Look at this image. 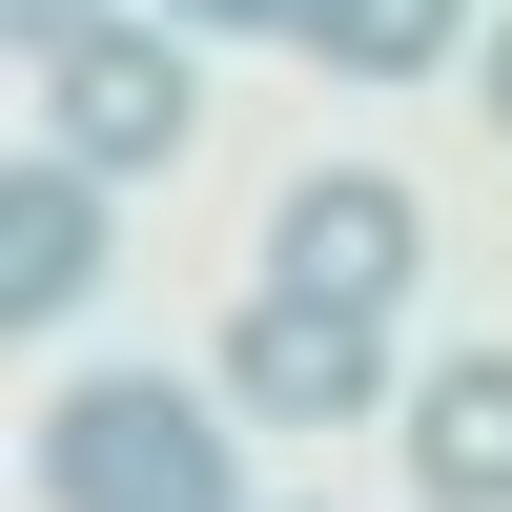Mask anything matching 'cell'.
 Segmentation results:
<instances>
[{
    "label": "cell",
    "instance_id": "cell-1",
    "mask_svg": "<svg viewBox=\"0 0 512 512\" xmlns=\"http://www.w3.org/2000/svg\"><path fill=\"white\" fill-rule=\"evenodd\" d=\"M21 492L41 512H246L226 492V410H205L185 369H82V390H41Z\"/></svg>",
    "mask_w": 512,
    "mask_h": 512
},
{
    "label": "cell",
    "instance_id": "cell-2",
    "mask_svg": "<svg viewBox=\"0 0 512 512\" xmlns=\"http://www.w3.org/2000/svg\"><path fill=\"white\" fill-rule=\"evenodd\" d=\"M185 123H205V82H185V21H144V0H123V21H82L62 62H41V144L62 164H185Z\"/></svg>",
    "mask_w": 512,
    "mask_h": 512
},
{
    "label": "cell",
    "instance_id": "cell-3",
    "mask_svg": "<svg viewBox=\"0 0 512 512\" xmlns=\"http://www.w3.org/2000/svg\"><path fill=\"white\" fill-rule=\"evenodd\" d=\"M226 410H267V431H369V410H390V328L328 308V287H267V308L226 328Z\"/></svg>",
    "mask_w": 512,
    "mask_h": 512
},
{
    "label": "cell",
    "instance_id": "cell-4",
    "mask_svg": "<svg viewBox=\"0 0 512 512\" xmlns=\"http://www.w3.org/2000/svg\"><path fill=\"white\" fill-rule=\"evenodd\" d=\"M410 267H431V226H410V185H369V164H308L287 226H267V287H328V308H369V328L410 308Z\"/></svg>",
    "mask_w": 512,
    "mask_h": 512
},
{
    "label": "cell",
    "instance_id": "cell-5",
    "mask_svg": "<svg viewBox=\"0 0 512 512\" xmlns=\"http://www.w3.org/2000/svg\"><path fill=\"white\" fill-rule=\"evenodd\" d=\"M82 287H103V164L21 144L0 164V328H62Z\"/></svg>",
    "mask_w": 512,
    "mask_h": 512
},
{
    "label": "cell",
    "instance_id": "cell-6",
    "mask_svg": "<svg viewBox=\"0 0 512 512\" xmlns=\"http://www.w3.org/2000/svg\"><path fill=\"white\" fill-rule=\"evenodd\" d=\"M410 492L431 512H512V349H431L410 369Z\"/></svg>",
    "mask_w": 512,
    "mask_h": 512
},
{
    "label": "cell",
    "instance_id": "cell-7",
    "mask_svg": "<svg viewBox=\"0 0 512 512\" xmlns=\"http://www.w3.org/2000/svg\"><path fill=\"white\" fill-rule=\"evenodd\" d=\"M472 41H492V0H308L328 82H431V62H472Z\"/></svg>",
    "mask_w": 512,
    "mask_h": 512
},
{
    "label": "cell",
    "instance_id": "cell-8",
    "mask_svg": "<svg viewBox=\"0 0 512 512\" xmlns=\"http://www.w3.org/2000/svg\"><path fill=\"white\" fill-rule=\"evenodd\" d=\"M144 21H185V41H308V0H144Z\"/></svg>",
    "mask_w": 512,
    "mask_h": 512
},
{
    "label": "cell",
    "instance_id": "cell-9",
    "mask_svg": "<svg viewBox=\"0 0 512 512\" xmlns=\"http://www.w3.org/2000/svg\"><path fill=\"white\" fill-rule=\"evenodd\" d=\"M82 21H123V0H0V41H21V62H62Z\"/></svg>",
    "mask_w": 512,
    "mask_h": 512
},
{
    "label": "cell",
    "instance_id": "cell-10",
    "mask_svg": "<svg viewBox=\"0 0 512 512\" xmlns=\"http://www.w3.org/2000/svg\"><path fill=\"white\" fill-rule=\"evenodd\" d=\"M472 103H492V123H512V0H492V41H472Z\"/></svg>",
    "mask_w": 512,
    "mask_h": 512
}]
</instances>
